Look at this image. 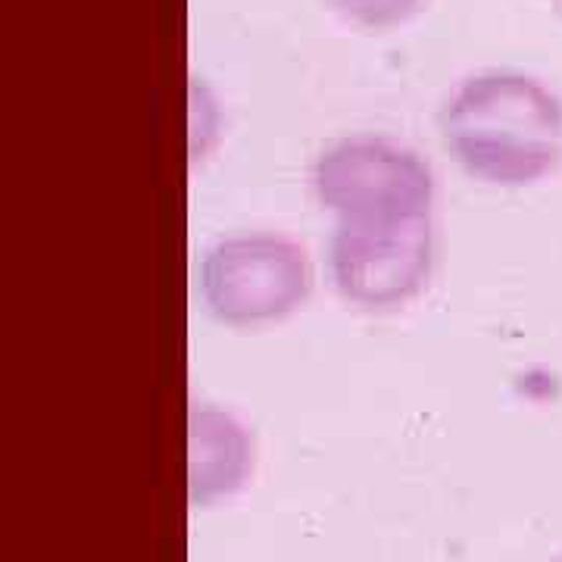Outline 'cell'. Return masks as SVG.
Segmentation results:
<instances>
[{
  "label": "cell",
  "instance_id": "cell-1",
  "mask_svg": "<svg viewBox=\"0 0 562 562\" xmlns=\"http://www.w3.org/2000/svg\"><path fill=\"white\" fill-rule=\"evenodd\" d=\"M441 132L447 150L472 179L528 188L562 160V101L525 72L494 69L453 91Z\"/></svg>",
  "mask_w": 562,
  "mask_h": 562
},
{
  "label": "cell",
  "instance_id": "cell-2",
  "mask_svg": "<svg viewBox=\"0 0 562 562\" xmlns=\"http://www.w3.org/2000/svg\"><path fill=\"white\" fill-rule=\"evenodd\" d=\"M198 288L213 319L257 328L301 310L313 291V262L288 235L238 232L203 254Z\"/></svg>",
  "mask_w": 562,
  "mask_h": 562
},
{
  "label": "cell",
  "instance_id": "cell-8",
  "mask_svg": "<svg viewBox=\"0 0 562 562\" xmlns=\"http://www.w3.org/2000/svg\"><path fill=\"white\" fill-rule=\"evenodd\" d=\"M557 562H562V560H557Z\"/></svg>",
  "mask_w": 562,
  "mask_h": 562
},
{
  "label": "cell",
  "instance_id": "cell-3",
  "mask_svg": "<svg viewBox=\"0 0 562 562\" xmlns=\"http://www.w3.org/2000/svg\"><path fill=\"white\" fill-rule=\"evenodd\" d=\"M313 191L335 220L431 216L435 179L416 150L379 135L328 144L313 162Z\"/></svg>",
  "mask_w": 562,
  "mask_h": 562
},
{
  "label": "cell",
  "instance_id": "cell-6",
  "mask_svg": "<svg viewBox=\"0 0 562 562\" xmlns=\"http://www.w3.org/2000/svg\"><path fill=\"white\" fill-rule=\"evenodd\" d=\"M341 20L353 22L360 29H391L406 22L422 0H325Z\"/></svg>",
  "mask_w": 562,
  "mask_h": 562
},
{
  "label": "cell",
  "instance_id": "cell-5",
  "mask_svg": "<svg viewBox=\"0 0 562 562\" xmlns=\"http://www.w3.org/2000/svg\"><path fill=\"white\" fill-rule=\"evenodd\" d=\"M254 472V438L235 413L194 403L188 409V501L213 506L238 494Z\"/></svg>",
  "mask_w": 562,
  "mask_h": 562
},
{
  "label": "cell",
  "instance_id": "cell-7",
  "mask_svg": "<svg viewBox=\"0 0 562 562\" xmlns=\"http://www.w3.org/2000/svg\"><path fill=\"white\" fill-rule=\"evenodd\" d=\"M560 13H562V0H560Z\"/></svg>",
  "mask_w": 562,
  "mask_h": 562
},
{
  "label": "cell",
  "instance_id": "cell-4",
  "mask_svg": "<svg viewBox=\"0 0 562 562\" xmlns=\"http://www.w3.org/2000/svg\"><path fill=\"white\" fill-rule=\"evenodd\" d=\"M435 225L409 220H341L328 238V276L344 301L362 310L409 303L431 279Z\"/></svg>",
  "mask_w": 562,
  "mask_h": 562
}]
</instances>
